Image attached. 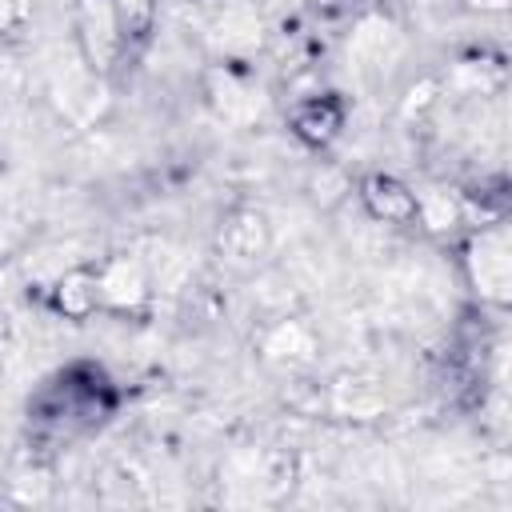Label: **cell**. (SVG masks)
<instances>
[{
  "label": "cell",
  "instance_id": "cell-1",
  "mask_svg": "<svg viewBox=\"0 0 512 512\" xmlns=\"http://www.w3.org/2000/svg\"><path fill=\"white\" fill-rule=\"evenodd\" d=\"M360 200H364L368 216L380 220V224H408V220H416V196L400 180H392V176H368L360 184Z\"/></svg>",
  "mask_w": 512,
  "mask_h": 512
},
{
  "label": "cell",
  "instance_id": "cell-2",
  "mask_svg": "<svg viewBox=\"0 0 512 512\" xmlns=\"http://www.w3.org/2000/svg\"><path fill=\"white\" fill-rule=\"evenodd\" d=\"M344 128V104L332 96H308L292 108V132L308 144H328Z\"/></svg>",
  "mask_w": 512,
  "mask_h": 512
},
{
  "label": "cell",
  "instance_id": "cell-3",
  "mask_svg": "<svg viewBox=\"0 0 512 512\" xmlns=\"http://www.w3.org/2000/svg\"><path fill=\"white\" fill-rule=\"evenodd\" d=\"M96 300H100V284H96V276H84V272H68L64 280H60V292H56V304H60V312L64 316H88L92 308H96Z\"/></svg>",
  "mask_w": 512,
  "mask_h": 512
},
{
  "label": "cell",
  "instance_id": "cell-4",
  "mask_svg": "<svg viewBox=\"0 0 512 512\" xmlns=\"http://www.w3.org/2000/svg\"><path fill=\"white\" fill-rule=\"evenodd\" d=\"M108 4H112V16H116V28H120V40H140V36L152 28L156 0H108Z\"/></svg>",
  "mask_w": 512,
  "mask_h": 512
},
{
  "label": "cell",
  "instance_id": "cell-5",
  "mask_svg": "<svg viewBox=\"0 0 512 512\" xmlns=\"http://www.w3.org/2000/svg\"><path fill=\"white\" fill-rule=\"evenodd\" d=\"M96 284H100V296H108V300H116V304H132V300H140V288H144L140 272L128 268V264H112Z\"/></svg>",
  "mask_w": 512,
  "mask_h": 512
}]
</instances>
